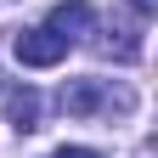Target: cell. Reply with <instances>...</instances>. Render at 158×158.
Here are the masks:
<instances>
[{
	"instance_id": "obj_2",
	"label": "cell",
	"mask_w": 158,
	"mask_h": 158,
	"mask_svg": "<svg viewBox=\"0 0 158 158\" xmlns=\"http://www.w3.org/2000/svg\"><path fill=\"white\" fill-rule=\"evenodd\" d=\"M68 56V40L51 34V28H23L17 34V62L23 68H56Z\"/></svg>"
},
{
	"instance_id": "obj_6",
	"label": "cell",
	"mask_w": 158,
	"mask_h": 158,
	"mask_svg": "<svg viewBox=\"0 0 158 158\" xmlns=\"http://www.w3.org/2000/svg\"><path fill=\"white\" fill-rule=\"evenodd\" d=\"M130 6H135V17H152V6H158V0H130Z\"/></svg>"
},
{
	"instance_id": "obj_3",
	"label": "cell",
	"mask_w": 158,
	"mask_h": 158,
	"mask_svg": "<svg viewBox=\"0 0 158 158\" xmlns=\"http://www.w3.org/2000/svg\"><path fill=\"white\" fill-rule=\"evenodd\" d=\"M6 118H11V130L17 135H28V130H40V90H11L6 96Z\"/></svg>"
},
{
	"instance_id": "obj_1",
	"label": "cell",
	"mask_w": 158,
	"mask_h": 158,
	"mask_svg": "<svg viewBox=\"0 0 158 158\" xmlns=\"http://www.w3.org/2000/svg\"><path fill=\"white\" fill-rule=\"evenodd\" d=\"M135 96L124 85H107V79H68L62 85V113L68 118H90V113H130Z\"/></svg>"
},
{
	"instance_id": "obj_5",
	"label": "cell",
	"mask_w": 158,
	"mask_h": 158,
	"mask_svg": "<svg viewBox=\"0 0 158 158\" xmlns=\"http://www.w3.org/2000/svg\"><path fill=\"white\" fill-rule=\"evenodd\" d=\"M51 158H102V152H96V147H56Z\"/></svg>"
},
{
	"instance_id": "obj_4",
	"label": "cell",
	"mask_w": 158,
	"mask_h": 158,
	"mask_svg": "<svg viewBox=\"0 0 158 158\" xmlns=\"http://www.w3.org/2000/svg\"><path fill=\"white\" fill-rule=\"evenodd\" d=\"M45 28H51V34H62L68 45H73V40L90 28V6H85V0H68V6H56V11H51V23H45Z\"/></svg>"
}]
</instances>
